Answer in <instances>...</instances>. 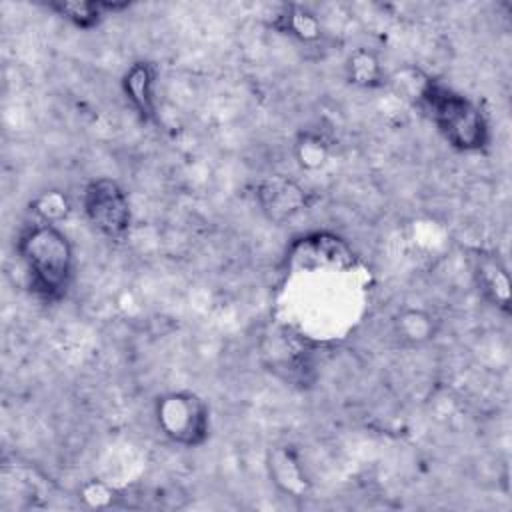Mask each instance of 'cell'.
Here are the masks:
<instances>
[{"instance_id":"cell-16","label":"cell","mask_w":512,"mask_h":512,"mask_svg":"<svg viewBox=\"0 0 512 512\" xmlns=\"http://www.w3.org/2000/svg\"><path fill=\"white\" fill-rule=\"evenodd\" d=\"M80 494H82V500H84L88 506H92V508L108 506V504H112V500H114V490H112L108 484L100 482V480H90V482H86V484L82 486Z\"/></svg>"},{"instance_id":"cell-15","label":"cell","mask_w":512,"mask_h":512,"mask_svg":"<svg viewBox=\"0 0 512 512\" xmlns=\"http://www.w3.org/2000/svg\"><path fill=\"white\" fill-rule=\"evenodd\" d=\"M330 146L318 132H300L294 142V156L302 170H320L328 162Z\"/></svg>"},{"instance_id":"cell-3","label":"cell","mask_w":512,"mask_h":512,"mask_svg":"<svg viewBox=\"0 0 512 512\" xmlns=\"http://www.w3.org/2000/svg\"><path fill=\"white\" fill-rule=\"evenodd\" d=\"M154 422L176 446L200 448L210 438V406L192 390L164 392L154 400Z\"/></svg>"},{"instance_id":"cell-1","label":"cell","mask_w":512,"mask_h":512,"mask_svg":"<svg viewBox=\"0 0 512 512\" xmlns=\"http://www.w3.org/2000/svg\"><path fill=\"white\" fill-rule=\"evenodd\" d=\"M16 254L36 300L52 306L66 298L74 278V246L60 226L32 218L18 232Z\"/></svg>"},{"instance_id":"cell-9","label":"cell","mask_w":512,"mask_h":512,"mask_svg":"<svg viewBox=\"0 0 512 512\" xmlns=\"http://www.w3.org/2000/svg\"><path fill=\"white\" fill-rule=\"evenodd\" d=\"M258 202L262 210L276 222H282L294 214H298L302 208L308 206L310 194L294 180H288L284 176H272L264 180L258 186Z\"/></svg>"},{"instance_id":"cell-8","label":"cell","mask_w":512,"mask_h":512,"mask_svg":"<svg viewBox=\"0 0 512 512\" xmlns=\"http://www.w3.org/2000/svg\"><path fill=\"white\" fill-rule=\"evenodd\" d=\"M156 78L158 70L148 60L132 62L122 76V94L138 114L142 122H154L158 104H156Z\"/></svg>"},{"instance_id":"cell-12","label":"cell","mask_w":512,"mask_h":512,"mask_svg":"<svg viewBox=\"0 0 512 512\" xmlns=\"http://www.w3.org/2000/svg\"><path fill=\"white\" fill-rule=\"evenodd\" d=\"M346 78L350 84L364 88V90H374L386 84V72L384 66L380 62V58L376 56V52L368 50V48H356L348 54L346 64Z\"/></svg>"},{"instance_id":"cell-11","label":"cell","mask_w":512,"mask_h":512,"mask_svg":"<svg viewBox=\"0 0 512 512\" xmlns=\"http://www.w3.org/2000/svg\"><path fill=\"white\" fill-rule=\"evenodd\" d=\"M270 24L278 34L290 36L300 42H316L322 38V24L316 18V14L296 4L282 6L272 16Z\"/></svg>"},{"instance_id":"cell-4","label":"cell","mask_w":512,"mask_h":512,"mask_svg":"<svg viewBox=\"0 0 512 512\" xmlns=\"http://www.w3.org/2000/svg\"><path fill=\"white\" fill-rule=\"evenodd\" d=\"M82 212L90 226L110 242H124L132 226V206L120 182L98 176L82 190Z\"/></svg>"},{"instance_id":"cell-2","label":"cell","mask_w":512,"mask_h":512,"mask_svg":"<svg viewBox=\"0 0 512 512\" xmlns=\"http://www.w3.org/2000/svg\"><path fill=\"white\" fill-rule=\"evenodd\" d=\"M414 104L456 152L478 154L490 146L492 130L484 110L442 80L426 74Z\"/></svg>"},{"instance_id":"cell-14","label":"cell","mask_w":512,"mask_h":512,"mask_svg":"<svg viewBox=\"0 0 512 512\" xmlns=\"http://www.w3.org/2000/svg\"><path fill=\"white\" fill-rule=\"evenodd\" d=\"M30 212H32L34 220L60 226L70 216L72 202L64 190L50 188V190H42L30 202Z\"/></svg>"},{"instance_id":"cell-5","label":"cell","mask_w":512,"mask_h":512,"mask_svg":"<svg viewBox=\"0 0 512 512\" xmlns=\"http://www.w3.org/2000/svg\"><path fill=\"white\" fill-rule=\"evenodd\" d=\"M286 262L294 270H346L354 266L356 254L344 238L330 232H314L300 236L290 244L286 252Z\"/></svg>"},{"instance_id":"cell-6","label":"cell","mask_w":512,"mask_h":512,"mask_svg":"<svg viewBox=\"0 0 512 512\" xmlns=\"http://www.w3.org/2000/svg\"><path fill=\"white\" fill-rule=\"evenodd\" d=\"M470 274L480 296L496 310L510 312L508 268L494 250L476 248L470 252Z\"/></svg>"},{"instance_id":"cell-7","label":"cell","mask_w":512,"mask_h":512,"mask_svg":"<svg viewBox=\"0 0 512 512\" xmlns=\"http://www.w3.org/2000/svg\"><path fill=\"white\" fill-rule=\"evenodd\" d=\"M266 468L272 484L286 496L304 498L312 488L304 462L296 448L290 444L272 446L268 450Z\"/></svg>"},{"instance_id":"cell-10","label":"cell","mask_w":512,"mask_h":512,"mask_svg":"<svg viewBox=\"0 0 512 512\" xmlns=\"http://www.w3.org/2000/svg\"><path fill=\"white\" fill-rule=\"evenodd\" d=\"M128 2H110V0H56L48 2L46 8L56 12L60 18L68 20L80 30H94L110 14L126 10Z\"/></svg>"},{"instance_id":"cell-13","label":"cell","mask_w":512,"mask_h":512,"mask_svg":"<svg viewBox=\"0 0 512 512\" xmlns=\"http://www.w3.org/2000/svg\"><path fill=\"white\" fill-rule=\"evenodd\" d=\"M436 332H438V322L426 310L408 308V310H400L394 318V334L404 344H412V346L424 344L432 340Z\"/></svg>"}]
</instances>
